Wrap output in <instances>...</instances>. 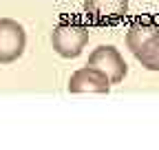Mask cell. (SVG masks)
Returning <instances> with one entry per match:
<instances>
[{
	"label": "cell",
	"instance_id": "cell-1",
	"mask_svg": "<svg viewBox=\"0 0 159 150\" xmlns=\"http://www.w3.org/2000/svg\"><path fill=\"white\" fill-rule=\"evenodd\" d=\"M126 46L146 71L159 73V24L152 20H137L126 31Z\"/></svg>",
	"mask_w": 159,
	"mask_h": 150
},
{
	"label": "cell",
	"instance_id": "cell-2",
	"mask_svg": "<svg viewBox=\"0 0 159 150\" xmlns=\"http://www.w3.org/2000/svg\"><path fill=\"white\" fill-rule=\"evenodd\" d=\"M89 44V29L86 24L77 20H64L60 22L51 33V46L60 58L73 60L82 55L84 46Z\"/></svg>",
	"mask_w": 159,
	"mask_h": 150
},
{
	"label": "cell",
	"instance_id": "cell-3",
	"mask_svg": "<svg viewBox=\"0 0 159 150\" xmlns=\"http://www.w3.org/2000/svg\"><path fill=\"white\" fill-rule=\"evenodd\" d=\"M27 49V31L13 18H0V64H13Z\"/></svg>",
	"mask_w": 159,
	"mask_h": 150
},
{
	"label": "cell",
	"instance_id": "cell-4",
	"mask_svg": "<svg viewBox=\"0 0 159 150\" xmlns=\"http://www.w3.org/2000/svg\"><path fill=\"white\" fill-rule=\"evenodd\" d=\"M86 64L97 66L99 71H104L108 75L111 84L124 82L126 73H128V64L124 62L119 49H115L113 44H99L97 49H93V53L89 55V62Z\"/></svg>",
	"mask_w": 159,
	"mask_h": 150
},
{
	"label": "cell",
	"instance_id": "cell-5",
	"mask_svg": "<svg viewBox=\"0 0 159 150\" xmlns=\"http://www.w3.org/2000/svg\"><path fill=\"white\" fill-rule=\"evenodd\" d=\"M111 86L108 75L91 64L77 68L69 80V93H108Z\"/></svg>",
	"mask_w": 159,
	"mask_h": 150
},
{
	"label": "cell",
	"instance_id": "cell-6",
	"mask_svg": "<svg viewBox=\"0 0 159 150\" xmlns=\"http://www.w3.org/2000/svg\"><path fill=\"white\" fill-rule=\"evenodd\" d=\"M84 11L95 24H113L126 15L128 0H84Z\"/></svg>",
	"mask_w": 159,
	"mask_h": 150
}]
</instances>
